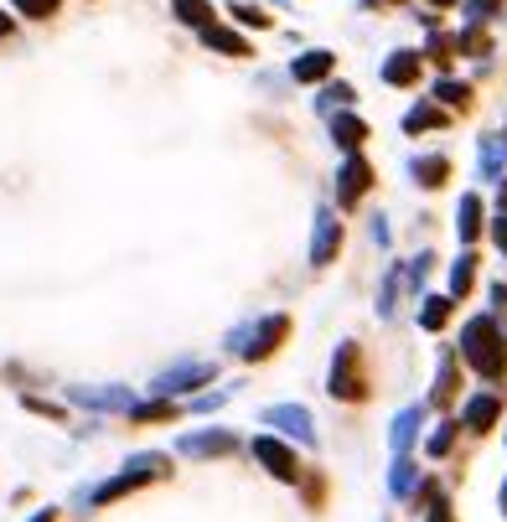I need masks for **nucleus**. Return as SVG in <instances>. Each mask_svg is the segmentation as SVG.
I'll return each instance as SVG.
<instances>
[{"label":"nucleus","mask_w":507,"mask_h":522,"mask_svg":"<svg viewBox=\"0 0 507 522\" xmlns=\"http://www.w3.org/2000/svg\"><path fill=\"white\" fill-rule=\"evenodd\" d=\"M461 362L476 367L487 383H502L507 378V331L497 326V316H471L461 326Z\"/></svg>","instance_id":"nucleus-1"},{"label":"nucleus","mask_w":507,"mask_h":522,"mask_svg":"<svg viewBox=\"0 0 507 522\" xmlns=\"http://www.w3.org/2000/svg\"><path fill=\"white\" fill-rule=\"evenodd\" d=\"M166 476H171V455H161V450H145V455L125 460V466H119V476H109L104 486L83 491V502H88V507H109V502H119V497H135L140 486H156V481H166Z\"/></svg>","instance_id":"nucleus-2"},{"label":"nucleus","mask_w":507,"mask_h":522,"mask_svg":"<svg viewBox=\"0 0 507 522\" xmlns=\"http://www.w3.org/2000/svg\"><path fill=\"white\" fill-rule=\"evenodd\" d=\"M326 393L342 398V404H363V398L373 393V383H368V357H363V347H357V342H342V347L332 352Z\"/></svg>","instance_id":"nucleus-3"},{"label":"nucleus","mask_w":507,"mask_h":522,"mask_svg":"<svg viewBox=\"0 0 507 522\" xmlns=\"http://www.w3.org/2000/svg\"><path fill=\"white\" fill-rule=\"evenodd\" d=\"M285 336H290V316L275 311V316H264V321H249V342H244V362H270L280 347H285Z\"/></svg>","instance_id":"nucleus-4"},{"label":"nucleus","mask_w":507,"mask_h":522,"mask_svg":"<svg viewBox=\"0 0 507 522\" xmlns=\"http://www.w3.org/2000/svg\"><path fill=\"white\" fill-rule=\"evenodd\" d=\"M254 460H259V466L264 471H270L275 481H285V486H301V476H306V466H301V460H295V450L290 445H280L275 435H254Z\"/></svg>","instance_id":"nucleus-5"},{"label":"nucleus","mask_w":507,"mask_h":522,"mask_svg":"<svg viewBox=\"0 0 507 522\" xmlns=\"http://www.w3.org/2000/svg\"><path fill=\"white\" fill-rule=\"evenodd\" d=\"M218 378V362H176V367H166V373L151 383L161 398H171V393H187V388H202V383H213Z\"/></svg>","instance_id":"nucleus-6"},{"label":"nucleus","mask_w":507,"mask_h":522,"mask_svg":"<svg viewBox=\"0 0 507 522\" xmlns=\"http://www.w3.org/2000/svg\"><path fill=\"white\" fill-rule=\"evenodd\" d=\"M73 404L83 409H104V414H130L135 409V393L119 388V383H99V388H68Z\"/></svg>","instance_id":"nucleus-7"},{"label":"nucleus","mask_w":507,"mask_h":522,"mask_svg":"<svg viewBox=\"0 0 507 522\" xmlns=\"http://www.w3.org/2000/svg\"><path fill=\"white\" fill-rule=\"evenodd\" d=\"M337 254H342V223H337L332 207H321V212H316V233H311V264L326 269Z\"/></svg>","instance_id":"nucleus-8"},{"label":"nucleus","mask_w":507,"mask_h":522,"mask_svg":"<svg viewBox=\"0 0 507 522\" xmlns=\"http://www.w3.org/2000/svg\"><path fill=\"white\" fill-rule=\"evenodd\" d=\"M373 187V166L368 156H347V166L337 171V207H357Z\"/></svg>","instance_id":"nucleus-9"},{"label":"nucleus","mask_w":507,"mask_h":522,"mask_svg":"<svg viewBox=\"0 0 507 522\" xmlns=\"http://www.w3.org/2000/svg\"><path fill=\"white\" fill-rule=\"evenodd\" d=\"M264 424L285 429V435H295L301 445H316V419H311L306 404H270V409H264Z\"/></svg>","instance_id":"nucleus-10"},{"label":"nucleus","mask_w":507,"mask_h":522,"mask_svg":"<svg viewBox=\"0 0 507 522\" xmlns=\"http://www.w3.org/2000/svg\"><path fill=\"white\" fill-rule=\"evenodd\" d=\"M502 419V398L497 393H471L461 404V429H471V435H487V429H497Z\"/></svg>","instance_id":"nucleus-11"},{"label":"nucleus","mask_w":507,"mask_h":522,"mask_svg":"<svg viewBox=\"0 0 507 522\" xmlns=\"http://www.w3.org/2000/svg\"><path fill=\"white\" fill-rule=\"evenodd\" d=\"M420 68H425V52L399 47V52H389V63H383V83L389 88H414L420 83Z\"/></svg>","instance_id":"nucleus-12"},{"label":"nucleus","mask_w":507,"mask_h":522,"mask_svg":"<svg viewBox=\"0 0 507 522\" xmlns=\"http://www.w3.org/2000/svg\"><path fill=\"white\" fill-rule=\"evenodd\" d=\"M456 393H461V352L445 347V352H440V373H435V404L451 409Z\"/></svg>","instance_id":"nucleus-13"},{"label":"nucleus","mask_w":507,"mask_h":522,"mask_svg":"<svg viewBox=\"0 0 507 522\" xmlns=\"http://www.w3.org/2000/svg\"><path fill=\"white\" fill-rule=\"evenodd\" d=\"M176 450L207 460V455H233L238 440H233V429H213V435H182V440H176Z\"/></svg>","instance_id":"nucleus-14"},{"label":"nucleus","mask_w":507,"mask_h":522,"mask_svg":"<svg viewBox=\"0 0 507 522\" xmlns=\"http://www.w3.org/2000/svg\"><path fill=\"white\" fill-rule=\"evenodd\" d=\"M332 68H337V57L326 52V47H311V52H301L290 63V78L295 83H326V78H332Z\"/></svg>","instance_id":"nucleus-15"},{"label":"nucleus","mask_w":507,"mask_h":522,"mask_svg":"<svg viewBox=\"0 0 507 522\" xmlns=\"http://www.w3.org/2000/svg\"><path fill=\"white\" fill-rule=\"evenodd\" d=\"M409 176L420 181L425 192H440L445 181H451V156H414L409 161Z\"/></svg>","instance_id":"nucleus-16"},{"label":"nucleus","mask_w":507,"mask_h":522,"mask_svg":"<svg viewBox=\"0 0 507 522\" xmlns=\"http://www.w3.org/2000/svg\"><path fill=\"white\" fill-rule=\"evenodd\" d=\"M332 140L347 150V156H357V150H363V140H368V125H363L357 114L337 109V114H332Z\"/></svg>","instance_id":"nucleus-17"},{"label":"nucleus","mask_w":507,"mask_h":522,"mask_svg":"<svg viewBox=\"0 0 507 522\" xmlns=\"http://www.w3.org/2000/svg\"><path fill=\"white\" fill-rule=\"evenodd\" d=\"M420 429H425V409L420 404H414V409H404L399 419H394V429H389V445L404 455L409 445H414V435H420Z\"/></svg>","instance_id":"nucleus-18"},{"label":"nucleus","mask_w":507,"mask_h":522,"mask_svg":"<svg viewBox=\"0 0 507 522\" xmlns=\"http://www.w3.org/2000/svg\"><path fill=\"white\" fill-rule=\"evenodd\" d=\"M456 233H461V243H476V233H482V197L476 192H466L456 207Z\"/></svg>","instance_id":"nucleus-19"},{"label":"nucleus","mask_w":507,"mask_h":522,"mask_svg":"<svg viewBox=\"0 0 507 522\" xmlns=\"http://www.w3.org/2000/svg\"><path fill=\"white\" fill-rule=\"evenodd\" d=\"M171 11H176V21L197 26V32H207V26H218V16H213V0H171Z\"/></svg>","instance_id":"nucleus-20"},{"label":"nucleus","mask_w":507,"mask_h":522,"mask_svg":"<svg viewBox=\"0 0 507 522\" xmlns=\"http://www.w3.org/2000/svg\"><path fill=\"white\" fill-rule=\"evenodd\" d=\"M451 311H456L451 295H425V300H420V326H425V331H445Z\"/></svg>","instance_id":"nucleus-21"},{"label":"nucleus","mask_w":507,"mask_h":522,"mask_svg":"<svg viewBox=\"0 0 507 522\" xmlns=\"http://www.w3.org/2000/svg\"><path fill=\"white\" fill-rule=\"evenodd\" d=\"M435 99H440L445 109H461V114H466V109L476 104V88H471V83H456V78H440V83H435Z\"/></svg>","instance_id":"nucleus-22"},{"label":"nucleus","mask_w":507,"mask_h":522,"mask_svg":"<svg viewBox=\"0 0 507 522\" xmlns=\"http://www.w3.org/2000/svg\"><path fill=\"white\" fill-rule=\"evenodd\" d=\"M445 125V109L440 104H414L409 114H404V130L409 135H425V130H440Z\"/></svg>","instance_id":"nucleus-23"},{"label":"nucleus","mask_w":507,"mask_h":522,"mask_svg":"<svg viewBox=\"0 0 507 522\" xmlns=\"http://www.w3.org/2000/svg\"><path fill=\"white\" fill-rule=\"evenodd\" d=\"M202 42L213 47V52H228V57H249V52H254L244 37H238V32H223V26H207V32H202Z\"/></svg>","instance_id":"nucleus-24"},{"label":"nucleus","mask_w":507,"mask_h":522,"mask_svg":"<svg viewBox=\"0 0 507 522\" xmlns=\"http://www.w3.org/2000/svg\"><path fill=\"white\" fill-rule=\"evenodd\" d=\"M471 285H476V254H461V259L451 264V300H466Z\"/></svg>","instance_id":"nucleus-25"},{"label":"nucleus","mask_w":507,"mask_h":522,"mask_svg":"<svg viewBox=\"0 0 507 522\" xmlns=\"http://www.w3.org/2000/svg\"><path fill=\"white\" fill-rule=\"evenodd\" d=\"M166 419H176L171 398H156V404H135L130 409V424H166Z\"/></svg>","instance_id":"nucleus-26"},{"label":"nucleus","mask_w":507,"mask_h":522,"mask_svg":"<svg viewBox=\"0 0 507 522\" xmlns=\"http://www.w3.org/2000/svg\"><path fill=\"white\" fill-rule=\"evenodd\" d=\"M399 274H404L399 264H389V274H383V290H378V316L383 321H394V311H399V305H394L399 300Z\"/></svg>","instance_id":"nucleus-27"},{"label":"nucleus","mask_w":507,"mask_h":522,"mask_svg":"<svg viewBox=\"0 0 507 522\" xmlns=\"http://www.w3.org/2000/svg\"><path fill=\"white\" fill-rule=\"evenodd\" d=\"M456 47H461V57H492V37L482 32V26H466V32H456Z\"/></svg>","instance_id":"nucleus-28"},{"label":"nucleus","mask_w":507,"mask_h":522,"mask_svg":"<svg viewBox=\"0 0 507 522\" xmlns=\"http://www.w3.org/2000/svg\"><path fill=\"white\" fill-rule=\"evenodd\" d=\"M425 57H430V63H440V68H451L456 57H461V47H456V37H451V32H435V37H430V47H425Z\"/></svg>","instance_id":"nucleus-29"},{"label":"nucleus","mask_w":507,"mask_h":522,"mask_svg":"<svg viewBox=\"0 0 507 522\" xmlns=\"http://www.w3.org/2000/svg\"><path fill=\"white\" fill-rule=\"evenodd\" d=\"M389 486H394V497H414V460H409V455H399V460H394Z\"/></svg>","instance_id":"nucleus-30"},{"label":"nucleus","mask_w":507,"mask_h":522,"mask_svg":"<svg viewBox=\"0 0 507 522\" xmlns=\"http://www.w3.org/2000/svg\"><path fill=\"white\" fill-rule=\"evenodd\" d=\"M347 104H352V83H326L321 88V114H337Z\"/></svg>","instance_id":"nucleus-31"},{"label":"nucleus","mask_w":507,"mask_h":522,"mask_svg":"<svg viewBox=\"0 0 507 522\" xmlns=\"http://www.w3.org/2000/svg\"><path fill=\"white\" fill-rule=\"evenodd\" d=\"M456 435H461V419H445L435 435H430V455L440 460V455H451V445H456Z\"/></svg>","instance_id":"nucleus-32"},{"label":"nucleus","mask_w":507,"mask_h":522,"mask_svg":"<svg viewBox=\"0 0 507 522\" xmlns=\"http://www.w3.org/2000/svg\"><path fill=\"white\" fill-rule=\"evenodd\" d=\"M11 6H16V16L47 21V16H57V11H63V0H11Z\"/></svg>","instance_id":"nucleus-33"},{"label":"nucleus","mask_w":507,"mask_h":522,"mask_svg":"<svg viewBox=\"0 0 507 522\" xmlns=\"http://www.w3.org/2000/svg\"><path fill=\"white\" fill-rule=\"evenodd\" d=\"M482 176L502 181V140H482Z\"/></svg>","instance_id":"nucleus-34"},{"label":"nucleus","mask_w":507,"mask_h":522,"mask_svg":"<svg viewBox=\"0 0 507 522\" xmlns=\"http://www.w3.org/2000/svg\"><path fill=\"white\" fill-rule=\"evenodd\" d=\"M301 486H306V502H311V507H321V502H326V476H321V471H306V476H301Z\"/></svg>","instance_id":"nucleus-35"},{"label":"nucleus","mask_w":507,"mask_h":522,"mask_svg":"<svg viewBox=\"0 0 507 522\" xmlns=\"http://www.w3.org/2000/svg\"><path fill=\"white\" fill-rule=\"evenodd\" d=\"M233 16L244 21V26H259V32H264V26H270V16H264L259 6H233Z\"/></svg>","instance_id":"nucleus-36"},{"label":"nucleus","mask_w":507,"mask_h":522,"mask_svg":"<svg viewBox=\"0 0 507 522\" xmlns=\"http://www.w3.org/2000/svg\"><path fill=\"white\" fill-rule=\"evenodd\" d=\"M492 243L502 249V259H507V212H497V223H492Z\"/></svg>","instance_id":"nucleus-37"},{"label":"nucleus","mask_w":507,"mask_h":522,"mask_svg":"<svg viewBox=\"0 0 507 522\" xmlns=\"http://www.w3.org/2000/svg\"><path fill=\"white\" fill-rule=\"evenodd\" d=\"M26 409H32V414H47V419H63V409H52V404H42V398H26Z\"/></svg>","instance_id":"nucleus-38"},{"label":"nucleus","mask_w":507,"mask_h":522,"mask_svg":"<svg viewBox=\"0 0 507 522\" xmlns=\"http://www.w3.org/2000/svg\"><path fill=\"white\" fill-rule=\"evenodd\" d=\"M492 305H497V311H507V285H492Z\"/></svg>","instance_id":"nucleus-39"},{"label":"nucleus","mask_w":507,"mask_h":522,"mask_svg":"<svg viewBox=\"0 0 507 522\" xmlns=\"http://www.w3.org/2000/svg\"><path fill=\"white\" fill-rule=\"evenodd\" d=\"M497 212H507V176H502V187H497Z\"/></svg>","instance_id":"nucleus-40"},{"label":"nucleus","mask_w":507,"mask_h":522,"mask_svg":"<svg viewBox=\"0 0 507 522\" xmlns=\"http://www.w3.org/2000/svg\"><path fill=\"white\" fill-rule=\"evenodd\" d=\"M0 37H11V16L6 11H0Z\"/></svg>","instance_id":"nucleus-41"},{"label":"nucleus","mask_w":507,"mask_h":522,"mask_svg":"<svg viewBox=\"0 0 507 522\" xmlns=\"http://www.w3.org/2000/svg\"><path fill=\"white\" fill-rule=\"evenodd\" d=\"M32 522H57V512H52V507H47V512H37V517H32Z\"/></svg>","instance_id":"nucleus-42"},{"label":"nucleus","mask_w":507,"mask_h":522,"mask_svg":"<svg viewBox=\"0 0 507 522\" xmlns=\"http://www.w3.org/2000/svg\"><path fill=\"white\" fill-rule=\"evenodd\" d=\"M430 6H435V11H445V6H461V0H430Z\"/></svg>","instance_id":"nucleus-43"},{"label":"nucleus","mask_w":507,"mask_h":522,"mask_svg":"<svg viewBox=\"0 0 507 522\" xmlns=\"http://www.w3.org/2000/svg\"><path fill=\"white\" fill-rule=\"evenodd\" d=\"M502 517H507V481H502Z\"/></svg>","instance_id":"nucleus-44"},{"label":"nucleus","mask_w":507,"mask_h":522,"mask_svg":"<svg viewBox=\"0 0 507 522\" xmlns=\"http://www.w3.org/2000/svg\"><path fill=\"white\" fill-rule=\"evenodd\" d=\"M383 6H404V0H383Z\"/></svg>","instance_id":"nucleus-45"},{"label":"nucleus","mask_w":507,"mask_h":522,"mask_svg":"<svg viewBox=\"0 0 507 522\" xmlns=\"http://www.w3.org/2000/svg\"><path fill=\"white\" fill-rule=\"evenodd\" d=\"M502 435H507V429H502Z\"/></svg>","instance_id":"nucleus-46"}]
</instances>
